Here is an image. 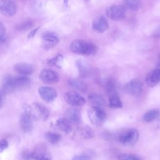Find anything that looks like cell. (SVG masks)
<instances>
[{
    "instance_id": "obj_1",
    "label": "cell",
    "mask_w": 160,
    "mask_h": 160,
    "mask_svg": "<svg viewBox=\"0 0 160 160\" xmlns=\"http://www.w3.org/2000/svg\"><path fill=\"white\" fill-rule=\"evenodd\" d=\"M70 49L72 52L81 55L94 54L97 51L94 44L81 39H76L72 41L71 44Z\"/></svg>"
},
{
    "instance_id": "obj_2",
    "label": "cell",
    "mask_w": 160,
    "mask_h": 160,
    "mask_svg": "<svg viewBox=\"0 0 160 160\" xmlns=\"http://www.w3.org/2000/svg\"><path fill=\"white\" fill-rule=\"evenodd\" d=\"M25 112L27 113L32 119H41L46 121L49 115L48 108L43 104L34 102L26 107Z\"/></svg>"
},
{
    "instance_id": "obj_3",
    "label": "cell",
    "mask_w": 160,
    "mask_h": 160,
    "mask_svg": "<svg viewBox=\"0 0 160 160\" xmlns=\"http://www.w3.org/2000/svg\"><path fill=\"white\" fill-rule=\"evenodd\" d=\"M139 132L134 128H130L123 131L118 136V141L125 146L134 145L138 140Z\"/></svg>"
},
{
    "instance_id": "obj_4",
    "label": "cell",
    "mask_w": 160,
    "mask_h": 160,
    "mask_svg": "<svg viewBox=\"0 0 160 160\" xmlns=\"http://www.w3.org/2000/svg\"><path fill=\"white\" fill-rule=\"evenodd\" d=\"M88 115L91 122L95 126H100L106 118V112L100 108L91 107L88 111Z\"/></svg>"
},
{
    "instance_id": "obj_5",
    "label": "cell",
    "mask_w": 160,
    "mask_h": 160,
    "mask_svg": "<svg viewBox=\"0 0 160 160\" xmlns=\"http://www.w3.org/2000/svg\"><path fill=\"white\" fill-rule=\"evenodd\" d=\"M41 37L42 40V46L45 49H50L53 48L59 42L58 35L53 31H47L43 32L41 34Z\"/></svg>"
},
{
    "instance_id": "obj_6",
    "label": "cell",
    "mask_w": 160,
    "mask_h": 160,
    "mask_svg": "<svg viewBox=\"0 0 160 160\" xmlns=\"http://www.w3.org/2000/svg\"><path fill=\"white\" fill-rule=\"evenodd\" d=\"M64 98L65 101L72 106H81L86 103V99L78 92L70 91L64 94Z\"/></svg>"
},
{
    "instance_id": "obj_7",
    "label": "cell",
    "mask_w": 160,
    "mask_h": 160,
    "mask_svg": "<svg viewBox=\"0 0 160 160\" xmlns=\"http://www.w3.org/2000/svg\"><path fill=\"white\" fill-rule=\"evenodd\" d=\"M108 18L114 21H119L124 18L126 16V9L121 5H114L110 6L106 11Z\"/></svg>"
},
{
    "instance_id": "obj_8",
    "label": "cell",
    "mask_w": 160,
    "mask_h": 160,
    "mask_svg": "<svg viewBox=\"0 0 160 160\" xmlns=\"http://www.w3.org/2000/svg\"><path fill=\"white\" fill-rule=\"evenodd\" d=\"M39 78L45 84H55L59 80V76L57 72L51 69H44L39 74Z\"/></svg>"
},
{
    "instance_id": "obj_9",
    "label": "cell",
    "mask_w": 160,
    "mask_h": 160,
    "mask_svg": "<svg viewBox=\"0 0 160 160\" xmlns=\"http://www.w3.org/2000/svg\"><path fill=\"white\" fill-rule=\"evenodd\" d=\"M126 92L134 97L139 96L142 91V84L139 79H134L129 82L124 88Z\"/></svg>"
},
{
    "instance_id": "obj_10",
    "label": "cell",
    "mask_w": 160,
    "mask_h": 160,
    "mask_svg": "<svg viewBox=\"0 0 160 160\" xmlns=\"http://www.w3.org/2000/svg\"><path fill=\"white\" fill-rule=\"evenodd\" d=\"M17 10V6L13 0H0V12L4 16H13Z\"/></svg>"
},
{
    "instance_id": "obj_11",
    "label": "cell",
    "mask_w": 160,
    "mask_h": 160,
    "mask_svg": "<svg viewBox=\"0 0 160 160\" xmlns=\"http://www.w3.org/2000/svg\"><path fill=\"white\" fill-rule=\"evenodd\" d=\"M0 90L4 94H9L16 89L14 77L11 75H6L1 81Z\"/></svg>"
},
{
    "instance_id": "obj_12",
    "label": "cell",
    "mask_w": 160,
    "mask_h": 160,
    "mask_svg": "<svg viewBox=\"0 0 160 160\" xmlns=\"http://www.w3.org/2000/svg\"><path fill=\"white\" fill-rule=\"evenodd\" d=\"M40 97L44 101H53L58 96L57 91L55 89L49 86H41L38 89Z\"/></svg>"
},
{
    "instance_id": "obj_13",
    "label": "cell",
    "mask_w": 160,
    "mask_h": 160,
    "mask_svg": "<svg viewBox=\"0 0 160 160\" xmlns=\"http://www.w3.org/2000/svg\"><path fill=\"white\" fill-rule=\"evenodd\" d=\"M145 81L149 87L156 86L160 81V70L156 68L149 72L146 76Z\"/></svg>"
},
{
    "instance_id": "obj_14",
    "label": "cell",
    "mask_w": 160,
    "mask_h": 160,
    "mask_svg": "<svg viewBox=\"0 0 160 160\" xmlns=\"http://www.w3.org/2000/svg\"><path fill=\"white\" fill-rule=\"evenodd\" d=\"M65 118L72 124H78L81 122L80 112L76 109L69 108L65 112Z\"/></svg>"
},
{
    "instance_id": "obj_15",
    "label": "cell",
    "mask_w": 160,
    "mask_h": 160,
    "mask_svg": "<svg viewBox=\"0 0 160 160\" xmlns=\"http://www.w3.org/2000/svg\"><path fill=\"white\" fill-rule=\"evenodd\" d=\"M14 70L20 75L26 76L30 75L34 71L33 66L26 62H19L14 65Z\"/></svg>"
},
{
    "instance_id": "obj_16",
    "label": "cell",
    "mask_w": 160,
    "mask_h": 160,
    "mask_svg": "<svg viewBox=\"0 0 160 160\" xmlns=\"http://www.w3.org/2000/svg\"><path fill=\"white\" fill-rule=\"evenodd\" d=\"M107 19L102 16L97 18L92 23V28L99 32H104L108 28Z\"/></svg>"
},
{
    "instance_id": "obj_17",
    "label": "cell",
    "mask_w": 160,
    "mask_h": 160,
    "mask_svg": "<svg viewBox=\"0 0 160 160\" xmlns=\"http://www.w3.org/2000/svg\"><path fill=\"white\" fill-rule=\"evenodd\" d=\"M32 119L25 112L22 113L20 118V125L24 132H29L33 127Z\"/></svg>"
},
{
    "instance_id": "obj_18",
    "label": "cell",
    "mask_w": 160,
    "mask_h": 160,
    "mask_svg": "<svg viewBox=\"0 0 160 160\" xmlns=\"http://www.w3.org/2000/svg\"><path fill=\"white\" fill-rule=\"evenodd\" d=\"M90 104L92 105V107H96L102 108L105 106V101L103 98L96 93H92L89 96L88 98Z\"/></svg>"
},
{
    "instance_id": "obj_19",
    "label": "cell",
    "mask_w": 160,
    "mask_h": 160,
    "mask_svg": "<svg viewBox=\"0 0 160 160\" xmlns=\"http://www.w3.org/2000/svg\"><path fill=\"white\" fill-rule=\"evenodd\" d=\"M56 127L65 133H69L72 131V124L66 118L58 119L56 122Z\"/></svg>"
},
{
    "instance_id": "obj_20",
    "label": "cell",
    "mask_w": 160,
    "mask_h": 160,
    "mask_svg": "<svg viewBox=\"0 0 160 160\" xmlns=\"http://www.w3.org/2000/svg\"><path fill=\"white\" fill-rule=\"evenodd\" d=\"M31 82V79L26 76L19 75L14 77L16 89H22L28 87Z\"/></svg>"
},
{
    "instance_id": "obj_21",
    "label": "cell",
    "mask_w": 160,
    "mask_h": 160,
    "mask_svg": "<svg viewBox=\"0 0 160 160\" xmlns=\"http://www.w3.org/2000/svg\"><path fill=\"white\" fill-rule=\"evenodd\" d=\"M31 158L34 160H50L44 148L41 146H38L34 150V152L31 155Z\"/></svg>"
},
{
    "instance_id": "obj_22",
    "label": "cell",
    "mask_w": 160,
    "mask_h": 160,
    "mask_svg": "<svg viewBox=\"0 0 160 160\" xmlns=\"http://www.w3.org/2000/svg\"><path fill=\"white\" fill-rule=\"evenodd\" d=\"M160 115V111L157 109H152L147 111L143 116V120L146 122H150L157 119Z\"/></svg>"
},
{
    "instance_id": "obj_23",
    "label": "cell",
    "mask_w": 160,
    "mask_h": 160,
    "mask_svg": "<svg viewBox=\"0 0 160 160\" xmlns=\"http://www.w3.org/2000/svg\"><path fill=\"white\" fill-rule=\"evenodd\" d=\"M109 104L111 108L118 109L122 107V102L118 94H113L109 96Z\"/></svg>"
},
{
    "instance_id": "obj_24",
    "label": "cell",
    "mask_w": 160,
    "mask_h": 160,
    "mask_svg": "<svg viewBox=\"0 0 160 160\" xmlns=\"http://www.w3.org/2000/svg\"><path fill=\"white\" fill-rule=\"evenodd\" d=\"M80 136L84 139H91L94 137V132L92 129L88 126H83L79 129Z\"/></svg>"
},
{
    "instance_id": "obj_25",
    "label": "cell",
    "mask_w": 160,
    "mask_h": 160,
    "mask_svg": "<svg viewBox=\"0 0 160 160\" xmlns=\"http://www.w3.org/2000/svg\"><path fill=\"white\" fill-rule=\"evenodd\" d=\"M123 4L126 8L136 11L139 9L141 1L140 0H123Z\"/></svg>"
},
{
    "instance_id": "obj_26",
    "label": "cell",
    "mask_w": 160,
    "mask_h": 160,
    "mask_svg": "<svg viewBox=\"0 0 160 160\" xmlns=\"http://www.w3.org/2000/svg\"><path fill=\"white\" fill-rule=\"evenodd\" d=\"M45 136L48 141L52 144H57L60 141L61 139V136H60V134L52 132H48L46 134Z\"/></svg>"
},
{
    "instance_id": "obj_27",
    "label": "cell",
    "mask_w": 160,
    "mask_h": 160,
    "mask_svg": "<svg viewBox=\"0 0 160 160\" xmlns=\"http://www.w3.org/2000/svg\"><path fill=\"white\" fill-rule=\"evenodd\" d=\"M77 66L79 70V72L81 74L82 76L88 75V73L89 72V66L86 62H84L83 60H78L77 61Z\"/></svg>"
},
{
    "instance_id": "obj_28",
    "label": "cell",
    "mask_w": 160,
    "mask_h": 160,
    "mask_svg": "<svg viewBox=\"0 0 160 160\" xmlns=\"http://www.w3.org/2000/svg\"><path fill=\"white\" fill-rule=\"evenodd\" d=\"M69 84L70 86L72 87L74 89L80 91H84L86 89V85L84 83L79 80L77 79H71L69 81Z\"/></svg>"
},
{
    "instance_id": "obj_29",
    "label": "cell",
    "mask_w": 160,
    "mask_h": 160,
    "mask_svg": "<svg viewBox=\"0 0 160 160\" xmlns=\"http://www.w3.org/2000/svg\"><path fill=\"white\" fill-rule=\"evenodd\" d=\"M118 160H140L139 158L132 154H129V153H124L120 154L118 158Z\"/></svg>"
},
{
    "instance_id": "obj_30",
    "label": "cell",
    "mask_w": 160,
    "mask_h": 160,
    "mask_svg": "<svg viewBox=\"0 0 160 160\" xmlns=\"http://www.w3.org/2000/svg\"><path fill=\"white\" fill-rule=\"evenodd\" d=\"M32 26V22L31 21H28L18 24L16 28L19 31H25L30 29Z\"/></svg>"
},
{
    "instance_id": "obj_31",
    "label": "cell",
    "mask_w": 160,
    "mask_h": 160,
    "mask_svg": "<svg viewBox=\"0 0 160 160\" xmlns=\"http://www.w3.org/2000/svg\"><path fill=\"white\" fill-rule=\"evenodd\" d=\"M62 59V56L60 54H58L57 56H56L54 58L49 60L48 61V64H49L51 66H56L59 67V64L61 62Z\"/></svg>"
},
{
    "instance_id": "obj_32",
    "label": "cell",
    "mask_w": 160,
    "mask_h": 160,
    "mask_svg": "<svg viewBox=\"0 0 160 160\" xmlns=\"http://www.w3.org/2000/svg\"><path fill=\"white\" fill-rule=\"evenodd\" d=\"M6 36V28L3 23L0 21V41H4Z\"/></svg>"
},
{
    "instance_id": "obj_33",
    "label": "cell",
    "mask_w": 160,
    "mask_h": 160,
    "mask_svg": "<svg viewBox=\"0 0 160 160\" xmlns=\"http://www.w3.org/2000/svg\"><path fill=\"white\" fill-rule=\"evenodd\" d=\"M72 160H92V159L86 155H76L73 157Z\"/></svg>"
},
{
    "instance_id": "obj_34",
    "label": "cell",
    "mask_w": 160,
    "mask_h": 160,
    "mask_svg": "<svg viewBox=\"0 0 160 160\" xmlns=\"http://www.w3.org/2000/svg\"><path fill=\"white\" fill-rule=\"evenodd\" d=\"M8 146V142L6 139L0 140V151H4Z\"/></svg>"
},
{
    "instance_id": "obj_35",
    "label": "cell",
    "mask_w": 160,
    "mask_h": 160,
    "mask_svg": "<svg viewBox=\"0 0 160 160\" xmlns=\"http://www.w3.org/2000/svg\"><path fill=\"white\" fill-rule=\"evenodd\" d=\"M4 94L0 90V108L2 107V106L4 104Z\"/></svg>"
},
{
    "instance_id": "obj_36",
    "label": "cell",
    "mask_w": 160,
    "mask_h": 160,
    "mask_svg": "<svg viewBox=\"0 0 160 160\" xmlns=\"http://www.w3.org/2000/svg\"><path fill=\"white\" fill-rule=\"evenodd\" d=\"M38 29H39V28H36V29H34L29 34V35H28V37L29 38H31V37H33L34 36V34L36 33V32L38 31Z\"/></svg>"
},
{
    "instance_id": "obj_37",
    "label": "cell",
    "mask_w": 160,
    "mask_h": 160,
    "mask_svg": "<svg viewBox=\"0 0 160 160\" xmlns=\"http://www.w3.org/2000/svg\"><path fill=\"white\" fill-rule=\"evenodd\" d=\"M155 121H156V123L154 125L156 126V128H160V118H158Z\"/></svg>"
},
{
    "instance_id": "obj_38",
    "label": "cell",
    "mask_w": 160,
    "mask_h": 160,
    "mask_svg": "<svg viewBox=\"0 0 160 160\" xmlns=\"http://www.w3.org/2000/svg\"><path fill=\"white\" fill-rule=\"evenodd\" d=\"M157 68L160 70V59L159 60V61H158V68Z\"/></svg>"
}]
</instances>
